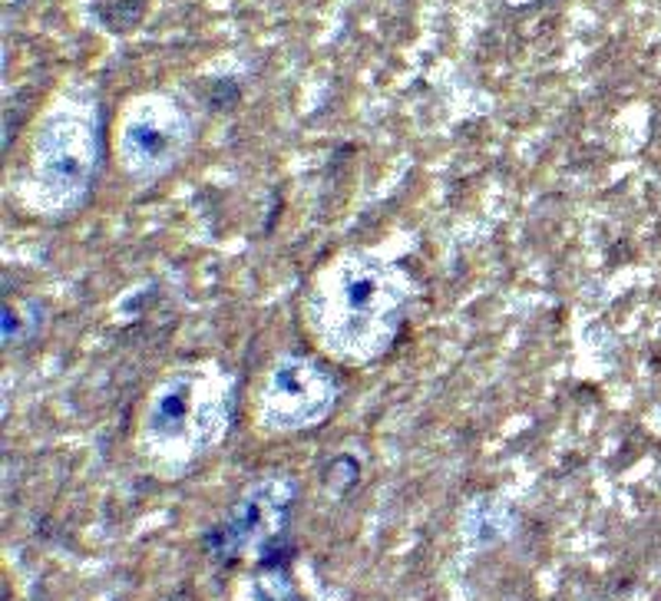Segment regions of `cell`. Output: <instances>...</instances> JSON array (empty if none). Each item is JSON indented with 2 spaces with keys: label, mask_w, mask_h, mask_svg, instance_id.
Listing matches in <instances>:
<instances>
[{
  "label": "cell",
  "mask_w": 661,
  "mask_h": 601,
  "mask_svg": "<svg viewBox=\"0 0 661 601\" xmlns=\"http://www.w3.org/2000/svg\"><path fill=\"white\" fill-rule=\"evenodd\" d=\"M291 499H295V486L288 479H268V483L251 486L238 499V506L203 536L206 552L216 556L219 562H235L248 546H255V556H258L268 542L288 536Z\"/></svg>",
  "instance_id": "1"
},
{
  "label": "cell",
  "mask_w": 661,
  "mask_h": 601,
  "mask_svg": "<svg viewBox=\"0 0 661 601\" xmlns=\"http://www.w3.org/2000/svg\"><path fill=\"white\" fill-rule=\"evenodd\" d=\"M189 419V384H173L149 413V429L159 436H176Z\"/></svg>",
  "instance_id": "2"
},
{
  "label": "cell",
  "mask_w": 661,
  "mask_h": 601,
  "mask_svg": "<svg viewBox=\"0 0 661 601\" xmlns=\"http://www.w3.org/2000/svg\"><path fill=\"white\" fill-rule=\"evenodd\" d=\"M126 143H130V153H136L143 163H159V159H166V156L173 153V146H176V143L169 139V133L159 129L153 120H149V123H146V120L133 123Z\"/></svg>",
  "instance_id": "3"
},
{
  "label": "cell",
  "mask_w": 661,
  "mask_h": 601,
  "mask_svg": "<svg viewBox=\"0 0 661 601\" xmlns=\"http://www.w3.org/2000/svg\"><path fill=\"white\" fill-rule=\"evenodd\" d=\"M255 599L258 601H301L298 599V592L288 586V579L281 576V572H275V582L268 586V582H258L255 586Z\"/></svg>",
  "instance_id": "4"
},
{
  "label": "cell",
  "mask_w": 661,
  "mask_h": 601,
  "mask_svg": "<svg viewBox=\"0 0 661 601\" xmlns=\"http://www.w3.org/2000/svg\"><path fill=\"white\" fill-rule=\"evenodd\" d=\"M328 483H334L338 489H348V486H354V483H358V463H354L351 456H341V459L334 463V469H331Z\"/></svg>",
  "instance_id": "5"
}]
</instances>
